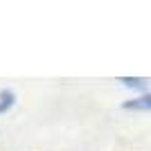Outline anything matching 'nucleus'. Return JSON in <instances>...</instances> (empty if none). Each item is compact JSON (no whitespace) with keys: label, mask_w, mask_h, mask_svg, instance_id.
Listing matches in <instances>:
<instances>
[{"label":"nucleus","mask_w":151,"mask_h":151,"mask_svg":"<svg viewBox=\"0 0 151 151\" xmlns=\"http://www.w3.org/2000/svg\"><path fill=\"white\" fill-rule=\"evenodd\" d=\"M124 108H133V111H151V95H142L138 99L126 101Z\"/></svg>","instance_id":"obj_1"},{"label":"nucleus","mask_w":151,"mask_h":151,"mask_svg":"<svg viewBox=\"0 0 151 151\" xmlns=\"http://www.w3.org/2000/svg\"><path fill=\"white\" fill-rule=\"evenodd\" d=\"M14 93L12 90H2L0 93V113H5V111H9V108L14 106Z\"/></svg>","instance_id":"obj_2"},{"label":"nucleus","mask_w":151,"mask_h":151,"mask_svg":"<svg viewBox=\"0 0 151 151\" xmlns=\"http://www.w3.org/2000/svg\"><path fill=\"white\" fill-rule=\"evenodd\" d=\"M124 86H129V88H147V79H133V77H124V79H120Z\"/></svg>","instance_id":"obj_3"}]
</instances>
